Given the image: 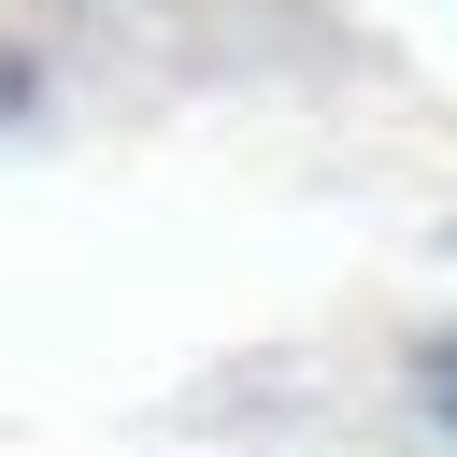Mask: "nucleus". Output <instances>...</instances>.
<instances>
[{
  "mask_svg": "<svg viewBox=\"0 0 457 457\" xmlns=\"http://www.w3.org/2000/svg\"><path fill=\"white\" fill-rule=\"evenodd\" d=\"M428 400H443V414H457V343H443V357H428Z\"/></svg>",
  "mask_w": 457,
  "mask_h": 457,
  "instance_id": "f257e3e1",
  "label": "nucleus"
}]
</instances>
